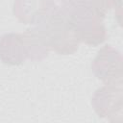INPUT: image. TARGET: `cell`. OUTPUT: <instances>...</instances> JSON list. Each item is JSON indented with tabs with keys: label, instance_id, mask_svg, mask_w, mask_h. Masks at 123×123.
Listing matches in <instances>:
<instances>
[{
	"label": "cell",
	"instance_id": "obj_1",
	"mask_svg": "<svg viewBox=\"0 0 123 123\" xmlns=\"http://www.w3.org/2000/svg\"><path fill=\"white\" fill-rule=\"evenodd\" d=\"M104 16V13L92 6L79 2L67 18L80 42L95 46L102 43L106 38V29L103 24Z\"/></svg>",
	"mask_w": 123,
	"mask_h": 123
},
{
	"label": "cell",
	"instance_id": "obj_2",
	"mask_svg": "<svg viewBox=\"0 0 123 123\" xmlns=\"http://www.w3.org/2000/svg\"><path fill=\"white\" fill-rule=\"evenodd\" d=\"M36 24L41 30L50 49L62 55L72 54L78 49L80 40L67 17L44 13Z\"/></svg>",
	"mask_w": 123,
	"mask_h": 123
},
{
	"label": "cell",
	"instance_id": "obj_3",
	"mask_svg": "<svg viewBox=\"0 0 123 123\" xmlns=\"http://www.w3.org/2000/svg\"><path fill=\"white\" fill-rule=\"evenodd\" d=\"M122 84L105 85L96 92L91 104L100 117L111 122L122 121Z\"/></svg>",
	"mask_w": 123,
	"mask_h": 123
},
{
	"label": "cell",
	"instance_id": "obj_4",
	"mask_svg": "<svg viewBox=\"0 0 123 123\" xmlns=\"http://www.w3.org/2000/svg\"><path fill=\"white\" fill-rule=\"evenodd\" d=\"M95 76L105 85L122 84V58L110 45L104 46L91 64Z\"/></svg>",
	"mask_w": 123,
	"mask_h": 123
},
{
	"label": "cell",
	"instance_id": "obj_5",
	"mask_svg": "<svg viewBox=\"0 0 123 123\" xmlns=\"http://www.w3.org/2000/svg\"><path fill=\"white\" fill-rule=\"evenodd\" d=\"M28 58L21 34H7L0 38V60L11 65H17Z\"/></svg>",
	"mask_w": 123,
	"mask_h": 123
},
{
	"label": "cell",
	"instance_id": "obj_6",
	"mask_svg": "<svg viewBox=\"0 0 123 123\" xmlns=\"http://www.w3.org/2000/svg\"><path fill=\"white\" fill-rule=\"evenodd\" d=\"M44 0H16L14 13L26 24H36L44 14Z\"/></svg>",
	"mask_w": 123,
	"mask_h": 123
},
{
	"label": "cell",
	"instance_id": "obj_7",
	"mask_svg": "<svg viewBox=\"0 0 123 123\" xmlns=\"http://www.w3.org/2000/svg\"><path fill=\"white\" fill-rule=\"evenodd\" d=\"M79 0H45L44 13L67 17Z\"/></svg>",
	"mask_w": 123,
	"mask_h": 123
},
{
	"label": "cell",
	"instance_id": "obj_8",
	"mask_svg": "<svg viewBox=\"0 0 123 123\" xmlns=\"http://www.w3.org/2000/svg\"><path fill=\"white\" fill-rule=\"evenodd\" d=\"M79 2L88 4L104 14L106 13V11L111 8L109 0H79Z\"/></svg>",
	"mask_w": 123,
	"mask_h": 123
},
{
	"label": "cell",
	"instance_id": "obj_9",
	"mask_svg": "<svg viewBox=\"0 0 123 123\" xmlns=\"http://www.w3.org/2000/svg\"><path fill=\"white\" fill-rule=\"evenodd\" d=\"M109 2L111 5V8L114 7V8H117L119 11H121V0H109Z\"/></svg>",
	"mask_w": 123,
	"mask_h": 123
}]
</instances>
